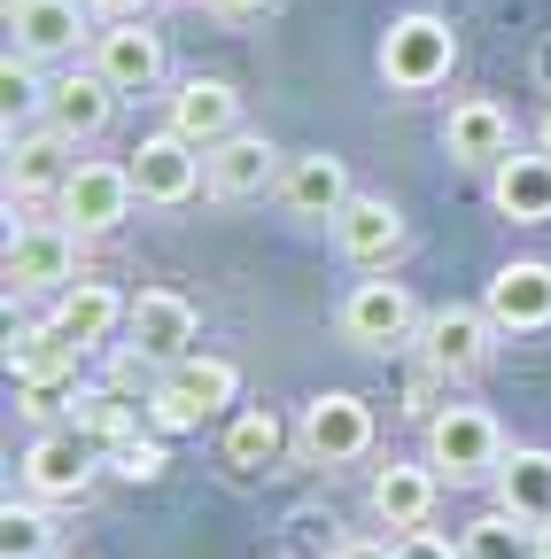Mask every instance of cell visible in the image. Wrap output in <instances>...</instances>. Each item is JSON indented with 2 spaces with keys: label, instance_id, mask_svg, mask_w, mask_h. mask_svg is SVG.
Instances as JSON below:
<instances>
[{
  "label": "cell",
  "instance_id": "1",
  "mask_svg": "<svg viewBox=\"0 0 551 559\" xmlns=\"http://www.w3.org/2000/svg\"><path fill=\"white\" fill-rule=\"evenodd\" d=\"M451 62H458V32L435 9H411L381 32V79L396 94H435L451 79Z\"/></svg>",
  "mask_w": 551,
  "mask_h": 559
},
{
  "label": "cell",
  "instance_id": "2",
  "mask_svg": "<svg viewBox=\"0 0 551 559\" xmlns=\"http://www.w3.org/2000/svg\"><path fill=\"white\" fill-rule=\"evenodd\" d=\"M233 396H241V373H233L226 358H202V349H194V358H179V366L148 389V428H156V436L202 428V419L226 412Z\"/></svg>",
  "mask_w": 551,
  "mask_h": 559
},
{
  "label": "cell",
  "instance_id": "3",
  "mask_svg": "<svg viewBox=\"0 0 551 559\" xmlns=\"http://www.w3.org/2000/svg\"><path fill=\"white\" fill-rule=\"evenodd\" d=\"M428 466L443 481H498L505 466V428L481 404H443L428 419Z\"/></svg>",
  "mask_w": 551,
  "mask_h": 559
},
{
  "label": "cell",
  "instance_id": "4",
  "mask_svg": "<svg viewBox=\"0 0 551 559\" xmlns=\"http://www.w3.org/2000/svg\"><path fill=\"white\" fill-rule=\"evenodd\" d=\"M296 443H303L311 466H350V459H366V451H373V404L350 396V389H319V396L303 404Z\"/></svg>",
  "mask_w": 551,
  "mask_h": 559
},
{
  "label": "cell",
  "instance_id": "5",
  "mask_svg": "<svg viewBox=\"0 0 551 559\" xmlns=\"http://www.w3.org/2000/svg\"><path fill=\"white\" fill-rule=\"evenodd\" d=\"M55 202H62V226H71V234L86 241V234H117V226L132 218V202H141V187H132V164L79 156L71 187H62Z\"/></svg>",
  "mask_w": 551,
  "mask_h": 559
},
{
  "label": "cell",
  "instance_id": "6",
  "mask_svg": "<svg viewBox=\"0 0 551 559\" xmlns=\"http://www.w3.org/2000/svg\"><path fill=\"white\" fill-rule=\"evenodd\" d=\"M202 179H211V148L179 140L171 124H164V132H148L141 148H132V187H141V202L179 210V202H194V187H202Z\"/></svg>",
  "mask_w": 551,
  "mask_h": 559
},
{
  "label": "cell",
  "instance_id": "7",
  "mask_svg": "<svg viewBox=\"0 0 551 559\" xmlns=\"http://www.w3.org/2000/svg\"><path fill=\"white\" fill-rule=\"evenodd\" d=\"M420 334V304H411L404 280H358L350 296H342V342L358 349H396Z\"/></svg>",
  "mask_w": 551,
  "mask_h": 559
},
{
  "label": "cell",
  "instance_id": "8",
  "mask_svg": "<svg viewBox=\"0 0 551 559\" xmlns=\"http://www.w3.org/2000/svg\"><path fill=\"white\" fill-rule=\"evenodd\" d=\"M124 334H132V358H148L156 373H171L179 358H194V304L179 288H141Z\"/></svg>",
  "mask_w": 551,
  "mask_h": 559
},
{
  "label": "cell",
  "instance_id": "9",
  "mask_svg": "<svg viewBox=\"0 0 551 559\" xmlns=\"http://www.w3.org/2000/svg\"><path fill=\"white\" fill-rule=\"evenodd\" d=\"M9 288L24 296H62V288H79V234L71 226H16L9 241Z\"/></svg>",
  "mask_w": 551,
  "mask_h": 559
},
{
  "label": "cell",
  "instance_id": "10",
  "mask_svg": "<svg viewBox=\"0 0 551 559\" xmlns=\"http://www.w3.org/2000/svg\"><path fill=\"white\" fill-rule=\"evenodd\" d=\"M101 466H109L101 443H86L79 428H47V436H32V451H24V489H32V498H86V481H94Z\"/></svg>",
  "mask_w": 551,
  "mask_h": 559
},
{
  "label": "cell",
  "instance_id": "11",
  "mask_svg": "<svg viewBox=\"0 0 551 559\" xmlns=\"http://www.w3.org/2000/svg\"><path fill=\"white\" fill-rule=\"evenodd\" d=\"M443 156L466 164V171H498V164L513 156V117H505V102H490V94L451 102V117H443Z\"/></svg>",
  "mask_w": 551,
  "mask_h": 559
},
{
  "label": "cell",
  "instance_id": "12",
  "mask_svg": "<svg viewBox=\"0 0 551 559\" xmlns=\"http://www.w3.org/2000/svg\"><path fill=\"white\" fill-rule=\"evenodd\" d=\"M481 311L498 319V334H543L551 326V264L543 257H513L490 272V296Z\"/></svg>",
  "mask_w": 551,
  "mask_h": 559
},
{
  "label": "cell",
  "instance_id": "13",
  "mask_svg": "<svg viewBox=\"0 0 551 559\" xmlns=\"http://www.w3.org/2000/svg\"><path fill=\"white\" fill-rule=\"evenodd\" d=\"M490 334H498V319H490V311H466V304H451V311H428V319H420V349H428V366H435V373H451V381H466V373L490 366Z\"/></svg>",
  "mask_w": 551,
  "mask_h": 559
},
{
  "label": "cell",
  "instance_id": "14",
  "mask_svg": "<svg viewBox=\"0 0 551 559\" xmlns=\"http://www.w3.org/2000/svg\"><path fill=\"white\" fill-rule=\"evenodd\" d=\"M94 70L117 86V94H148L164 79V39L132 16V24H101L94 32Z\"/></svg>",
  "mask_w": 551,
  "mask_h": 559
},
{
  "label": "cell",
  "instance_id": "15",
  "mask_svg": "<svg viewBox=\"0 0 551 559\" xmlns=\"http://www.w3.org/2000/svg\"><path fill=\"white\" fill-rule=\"evenodd\" d=\"M62 140H94V132H109V117H117V86L101 79V70H62V79L47 86V109H39Z\"/></svg>",
  "mask_w": 551,
  "mask_h": 559
},
{
  "label": "cell",
  "instance_id": "16",
  "mask_svg": "<svg viewBox=\"0 0 551 559\" xmlns=\"http://www.w3.org/2000/svg\"><path fill=\"white\" fill-rule=\"evenodd\" d=\"M71 171H79V156H71V140L55 124L9 140V202H47V194L71 187Z\"/></svg>",
  "mask_w": 551,
  "mask_h": 559
},
{
  "label": "cell",
  "instance_id": "17",
  "mask_svg": "<svg viewBox=\"0 0 551 559\" xmlns=\"http://www.w3.org/2000/svg\"><path fill=\"white\" fill-rule=\"evenodd\" d=\"M171 132L179 140H194V148H218V140H233L241 132V94L226 86V79H179V94H171Z\"/></svg>",
  "mask_w": 551,
  "mask_h": 559
},
{
  "label": "cell",
  "instance_id": "18",
  "mask_svg": "<svg viewBox=\"0 0 551 559\" xmlns=\"http://www.w3.org/2000/svg\"><path fill=\"white\" fill-rule=\"evenodd\" d=\"M435 498H443V474L428 459H388L373 474V513L388 528H428L435 521Z\"/></svg>",
  "mask_w": 551,
  "mask_h": 559
},
{
  "label": "cell",
  "instance_id": "19",
  "mask_svg": "<svg viewBox=\"0 0 551 559\" xmlns=\"http://www.w3.org/2000/svg\"><path fill=\"white\" fill-rule=\"evenodd\" d=\"M9 32H16V55L62 62V55H79L86 16H79V0H9Z\"/></svg>",
  "mask_w": 551,
  "mask_h": 559
},
{
  "label": "cell",
  "instance_id": "20",
  "mask_svg": "<svg viewBox=\"0 0 551 559\" xmlns=\"http://www.w3.org/2000/svg\"><path fill=\"white\" fill-rule=\"evenodd\" d=\"M334 249L350 264H388L404 249V210L381 202V194H350V202H342V218H334Z\"/></svg>",
  "mask_w": 551,
  "mask_h": 559
},
{
  "label": "cell",
  "instance_id": "21",
  "mask_svg": "<svg viewBox=\"0 0 551 559\" xmlns=\"http://www.w3.org/2000/svg\"><path fill=\"white\" fill-rule=\"evenodd\" d=\"M358 187H350V164L342 156H326V148H311V156H296L288 171H280V202L296 210V218H342V202H350Z\"/></svg>",
  "mask_w": 551,
  "mask_h": 559
},
{
  "label": "cell",
  "instance_id": "22",
  "mask_svg": "<svg viewBox=\"0 0 551 559\" xmlns=\"http://www.w3.org/2000/svg\"><path fill=\"white\" fill-rule=\"evenodd\" d=\"M264 187H280V148H272L264 132H233V140H218V148H211V194L249 202V194H264Z\"/></svg>",
  "mask_w": 551,
  "mask_h": 559
},
{
  "label": "cell",
  "instance_id": "23",
  "mask_svg": "<svg viewBox=\"0 0 551 559\" xmlns=\"http://www.w3.org/2000/svg\"><path fill=\"white\" fill-rule=\"evenodd\" d=\"M79 358H86V349L62 334L55 319H39V326H16V334H9V373H16V389L79 381Z\"/></svg>",
  "mask_w": 551,
  "mask_h": 559
},
{
  "label": "cell",
  "instance_id": "24",
  "mask_svg": "<svg viewBox=\"0 0 551 559\" xmlns=\"http://www.w3.org/2000/svg\"><path fill=\"white\" fill-rule=\"evenodd\" d=\"M490 202H498V218H513V226H543L551 218V148H536V156L513 148L490 171Z\"/></svg>",
  "mask_w": 551,
  "mask_h": 559
},
{
  "label": "cell",
  "instance_id": "25",
  "mask_svg": "<svg viewBox=\"0 0 551 559\" xmlns=\"http://www.w3.org/2000/svg\"><path fill=\"white\" fill-rule=\"evenodd\" d=\"M47 319L71 334L79 349H94V342H109V334L132 319V296L101 288V280H79V288H62V296H55V311H47Z\"/></svg>",
  "mask_w": 551,
  "mask_h": 559
},
{
  "label": "cell",
  "instance_id": "26",
  "mask_svg": "<svg viewBox=\"0 0 551 559\" xmlns=\"http://www.w3.org/2000/svg\"><path fill=\"white\" fill-rule=\"evenodd\" d=\"M280 451H288V428H280L264 404H241V412L226 419V436H218V459H226L233 474H272V466H280Z\"/></svg>",
  "mask_w": 551,
  "mask_h": 559
},
{
  "label": "cell",
  "instance_id": "27",
  "mask_svg": "<svg viewBox=\"0 0 551 559\" xmlns=\"http://www.w3.org/2000/svg\"><path fill=\"white\" fill-rule=\"evenodd\" d=\"M498 513L543 528L551 521V451H505L498 466Z\"/></svg>",
  "mask_w": 551,
  "mask_h": 559
},
{
  "label": "cell",
  "instance_id": "28",
  "mask_svg": "<svg viewBox=\"0 0 551 559\" xmlns=\"http://www.w3.org/2000/svg\"><path fill=\"white\" fill-rule=\"evenodd\" d=\"M141 419H148V404H124V389H86L79 412H71V428H79L86 443H101V459H109L117 443L141 436Z\"/></svg>",
  "mask_w": 551,
  "mask_h": 559
},
{
  "label": "cell",
  "instance_id": "29",
  "mask_svg": "<svg viewBox=\"0 0 551 559\" xmlns=\"http://www.w3.org/2000/svg\"><path fill=\"white\" fill-rule=\"evenodd\" d=\"M458 559H536V528L513 513H481V521H466Z\"/></svg>",
  "mask_w": 551,
  "mask_h": 559
},
{
  "label": "cell",
  "instance_id": "30",
  "mask_svg": "<svg viewBox=\"0 0 551 559\" xmlns=\"http://www.w3.org/2000/svg\"><path fill=\"white\" fill-rule=\"evenodd\" d=\"M47 536H55V528H47V513H39V506H16V498L0 506V551H9V559H39V551H47Z\"/></svg>",
  "mask_w": 551,
  "mask_h": 559
},
{
  "label": "cell",
  "instance_id": "31",
  "mask_svg": "<svg viewBox=\"0 0 551 559\" xmlns=\"http://www.w3.org/2000/svg\"><path fill=\"white\" fill-rule=\"evenodd\" d=\"M0 94H9V124H16V109H47V86L32 79V55L9 47V62H0Z\"/></svg>",
  "mask_w": 551,
  "mask_h": 559
},
{
  "label": "cell",
  "instance_id": "32",
  "mask_svg": "<svg viewBox=\"0 0 551 559\" xmlns=\"http://www.w3.org/2000/svg\"><path fill=\"white\" fill-rule=\"evenodd\" d=\"M109 466H117L124 481H156V474H164V443H156V436H132V443L109 451Z\"/></svg>",
  "mask_w": 551,
  "mask_h": 559
},
{
  "label": "cell",
  "instance_id": "33",
  "mask_svg": "<svg viewBox=\"0 0 551 559\" xmlns=\"http://www.w3.org/2000/svg\"><path fill=\"white\" fill-rule=\"evenodd\" d=\"M396 559H458V544L435 536V528H404V536H396Z\"/></svg>",
  "mask_w": 551,
  "mask_h": 559
},
{
  "label": "cell",
  "instance_id": "34",
  "mask_svg": "<svg viewBox=\"0 0 551 559\" xmlns=\"http://www.w3.org/2000/svg\"><path fill=\"white\" fill-rule=\"evenodd\" d=\"M202 9H211L218 24H249V16H264L272 0H202Z\"/></svg>",
  "mask_w": 551,
  "mask_h": 559
},
{
  "label": "cell",
  "instance_id": "35",
  "mask_svg": "<svg viewBox=\"0 0 551 559\" xmlns=\"http://www.w3.org/2000/svg\"><path fill=\"white\" fill-rule=\"evenodd\" d=\"M86 9H94L101 24H132V16H141V9H148V0H86Z\"/></svg>",
  "mask_w": 551,
  "mask_h": 559
},
{
  "label": "cell",
  "instance_id": "36",
  "mask_svg": "<svg viewBox=\"0 0 551 559\" xmlns=\"http://www.w3.org/2000/svg\"><path fill=\"white\" fill-rule=\"evenodd\" d=\"M334 559H396V544H366V536H350V544H342Z\"/></svg>",
  "mask_w": 551,
  "mask_h": 559
},
{
  "label": "cell",
  "instance_id": "37",
  "mask_svg": "<svg viewBox=\"0 0 551 559\" xmlns=\"http://www.w3.org/2000/svg\"><path fill=\"white\" fill-rule=\"evenodd\" d=\"M536 559H551V521H543V528H536Z\"/></svg>",
  "mask_w": 551,
  "mask_h": 559
},
{
  "label": "cell",
  "instance_id": "38",
  "mask_svg": "<svg viewBox=\"0 0 551 559\" xmlns=\"http://www.w3.org/2000/svg\"><path fill=\"white\" fill-rule=\"evenodd\" d=\"M536 70H543V86H551V39H543V55H536Z\"/></svg>",
  "mask_w": 551,
  "mask_h": 559
},
{
  "label": "cell",
  "instance_id": "39",
  "mask_svg": "<svg viewBox=\"0 0 551 559\" xmlns=\"http://www.w3.org/2000/svg\"><path fill=\"white\" fill-rule=\"evenodd\" d=\"M543 148H551V109H543Z\"/></svg>",
  "mask_w": 551,
  "mask_h": 559
}]
</instances>
